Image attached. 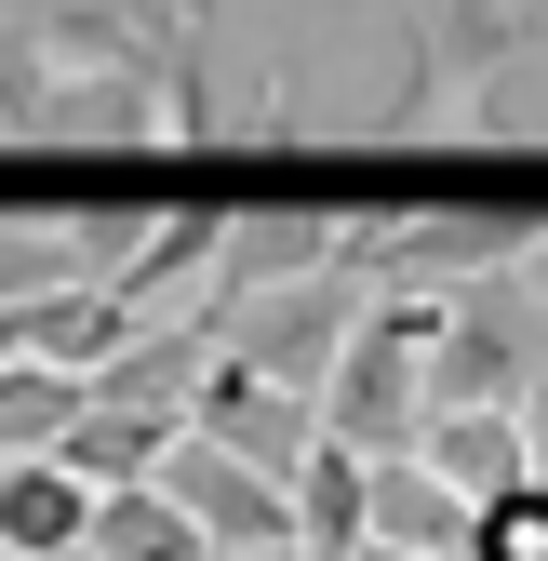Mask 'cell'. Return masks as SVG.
Masks as SVG:
<instances>
[{
  "mask_svg": "<svg viewBox=\"0 0 548 561\" xmlns=\"http://www.w3.org/2000/svg\"><path fill=\"white\" fill-rule=\"evenodd\" d=\"M161 481L201 508V535H228V548H282V535H295V495H282V481H254L241 455H215V442H174Z\"/></svg>",
  "mask_w": 548,
  "mask_h": 561,
  "instance_id": "1",
  "label": "cell"
},
{
  "mask_svg": "<svg viewBox=\"0 0 548 561\" xmlns=\"http://www.w3.org/2000/svg\"><path fill=\"white\" fill-rule=\"evenodd\" d=\"M415 455H429V468L455 481V495H468V508H495V495H509V481H535V428H522V414H509V401H442Z\"/></svg>",
  "mask_w": 548,
  "mask_h": 561,
  "instance_id": "2",
  "label": "cell"
},
{
  "mask_svg": "<svg viewBox=\"0 0 548 561\" xmlns=\"http://www.w3.org/2000/svg\"><path fill=\"white\" fill-rule=\"evenodd\" d=\"M375 535H388V548H429V561H468L482 508H468L442 468H375Z\"/></svg>",
  "mask_w": 548,
  "mask_h": 561,
  "instance_id": "3",
  "label": "cell"
},
{
  "mask_svg": "<svg viewBox=\"0 0 548 561\" xmlns=\"http://www.w3.org/2000/svg\"><path fill=\"white\" fill-rule=\"evenodd\" d=\"M334 414H349V428H375V442H429L415 388H401V347H362V362H349V388H334Z\"/></svg>",
  "mask_w": 548,
  "mask_h": 561,
  "instance_id": "4",
  "label": "cell"
},
{
  "mask_svg": "<svg viewBox=\"0 0 548 561\" xmlns=\"http://www.w3.org/2000/svg\"><path fill=\"white\" fill-rule=\"evenodd\" d=\"M0 535H14V548H67V535H81V481H54V468L0 481Z\"/></svg>",
  "mask_w": 548,
  "mask_h": 561,
  "instance_id": "5",
  "label": "cell"
},
{
  "mask_svg": "<svg viewBox=\"0 0 548 561\" xmlns=\"http://www.w3.org/2000/svg\"><path fill=\"white\" fill-rule=\"evenodd\" d=\"M468 561H548V481H509L482 508V535H468Z\"/></svg>",
  "mask_w": 548,
  "mask_h": 561,
  "instance_id": "6",
  "label": "cell"
},
{
  "mask_svg": "<svg viewBox=\"0 0 548 561\" xmlns=\"http://www.w3.org/2000/svg\"><path fill=\"white\" fill-rule=\"evenodd\" d=\"M107 561H187V522H174L161 495H121V508H107Z\"/></svg>",
  "mask_w": 548,
  "mask_h": 561,
  "instance_id": "7",
  "label": "cell"
},
{
  "mask_svg": "<svg viewBox=\"0 0 548 561\" xmlns=\"http://www.w3.org/2000/svg\"><path fill=\"white\" fill-rule=\"evenodd\" d=\"M334 561H429V548H388V535H362V548H334Z\"/></svg>",
  "mask_w": 548,
  "mask_h": 561,
  "instance_id": "8",
  "label": "cell"
},
{
  "mask_svg": "<svg viewBox=\"0 0 548 561\" xmlns=\"http://www.w3.org/2000/svg\"><path fill=\"white\" fill-rule=\"evenodd\" d=\"M254 561H267V548H254Z\"/></svg>",
  "mask_w": 548,
  "mask_h": 561,
  "instance_id": "9",
  "label": "cell"
}]
</instances>
